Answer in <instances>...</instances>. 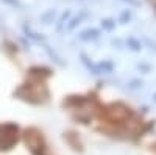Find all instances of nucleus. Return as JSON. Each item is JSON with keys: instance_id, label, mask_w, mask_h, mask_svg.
<instances>
[{"instance_id": "f257e3e1", "label": "nucleus", "mask_w": 156, "mask_h": 155, "mask_svg": "<svg viewBox=\"0 0 156 155\" xmlns=\"http://www.w3.org/2000/svg\"><path fill=\"white\" fill-rule=\"evenodd\" d=\"M108 116L112 121H123L129 116V108H126L122 103H114L108 108Z\"/></svg>"}, {"instance_id": "f03ea898", "label": "nucleus", "mask_w": 156, "mask_h": 155, "mask_svg": "<svg viewBox=\"0 0 156 155\" xmlns=\"http://www.w3.org/2000/svg\"><path fill=\"white\" fill-rule=\"evenodd\" d=\"M100 31L95 30V28H89V30H84L80 33V39L81 41H89V39H95V38H98Z\"/></svg>"}, {"instance_id": "7ed1b4c3", "label": "nucleus", "mask_w": 156, "mask_h": 155, "mask_svg": "<svg viewBox=\"0 0 156 155\" xmlns=\"http://www.w3.org/2000/svg\"><path fill=\"white\" fill-rule=\"evenodd\" d=\"M112 63H108V61H103V63H100L98 66H97V69H98V72L100 71H103V72H112Z\"/></svg>"}, {"instance_id": "20e7f679", "label": "nucleus", "mask_w": 156, "mask_h": 155, "mask_svg": "<svg viewBox=\"0 0 156 155\" xmlns=\"http://www.w3.org/2000/svg\"><path fill=\"white\" fill-rule=\"evenodd\" d=\"M84 16H86V13H81V14H80V16H78V17H75V19H72V22H70V24L67 25V30H72V28H75V27H76V25H78V24H80V22H81V19H83Z\"/></svg>"}, {"instance_id": "39448f33", "label": "nucleus", "mask_w": 156, "mask_h": 155, "mask_svg": "<svg viewBox=\"0 0 156 155\" xmlns=\"http://www.w3.org/2000/svg\"><path fill=\"white\" fill-rule=\"evenodd\" d=\"M101 25H103V28H105V30L111 31V30L115 27V22H114L112 19H105V20H101Z\"/></svg>"}, {"instance_id": "423d86ee", "label": "nucleus", "mask_w": 156, "mask_h": 155, "mask_svg": "<svg viewBox=\"0 0 156 155\" xmlns=\"http://www.w3.org/2000/svg\"><path fill=\"white\" fill-rule=\"evenodd\" d=\"M129 19H131V11H129V9H125L122 14H120V17H119V22H120V24H126Z\"/></svg>"}, {"instance_id": "0eeeda50", "label": "nucleus", "mask_w": 156, "mask_h": 155, "mask_svg": "<svg viewBox=\"0 0 156 155\" xmlns=\"http://www.w3.org/2000/svg\"><path fill=\"white\" fill-rule=\"evenodd\" d=\"M128 46H131V49L133 50H140V42H137L134 38H128Z\"/></svg>"}, {"instance_id": "6e6552de", "label": "nucleus", "mask_w": 156, "mask_h": 155, "mask_svg": "<svg viewBox=\"0 0 156 155\" xmlns=\"http://www.w3.org/2000/svg\"><path fill=\"white\" fill-rule=\"evenodd\" d=\"M128 2H129V3H133V5H139V3L136 2V0H128Z\"/></svg>"}]
</instances>
